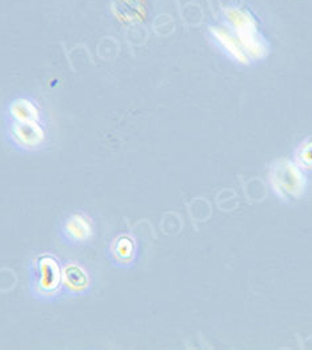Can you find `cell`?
<instances>
[{
    "instance_id": "7a4b0ae2",
    "label": "cell",
    "mask_w": 312,
    "mask_h": 350,
    "mask_svg": "<svg viewBox=\"0 0 312 350\" xmlns=\"http://www.w3.org/2000/svg\"><path fill=\"white\" fill-rule=\"evenodd\" d=\"M4 137L10 147L22 153H36L50 142L46 123H19L4 120Z\"/></svg>"
},
{
    "instance_id": "277c9868",
    "label": "cell",
    "mask_w": 312,
    "mask_h": 350,
    "mask_svg": "<svg viewBox=\"0 0 312 350\" xmlns=\"http://www.w3.org/2000/svg\"><path fill=\"white\" fill-rule=\"evenodd\" d=\"M92 288V275L83 264L77 261L62 262V296L68 299L86 297Z\"/></svg>"
},
{
    "instance_id": "8992f818",
    "label": "cell",
    "mask_w": 312,
    "mask_h": 350,
    "mask_svg": "<svg viewBox=\"0 0 312 350\" xmlns=\"http://www.w3.org/2000/svg\"><path fill=\"white\" fill-rule=\"evenodd\" d=\"M107 254L114 265L126 267L135 258V243L129 236H119L109 244Z\"/></svg>"
},
{
    "instance_id": "6da1fadb",
    "label": "cell",
    "mask_w": 312,
    "mask_h": 350,
    "mask_svg": "<svg viewBox=\"0 0 312 350\" xmlns=\"http://www.w3.org/2000/svg\"><path fill=\"white\" fill-rule=\"evenodd\" d=\"M28 292L32 299L51 304L62 296V262L50 252L34 256L27 269Z\"/></svg>"
},
{
    "instance_id": "3957f363",
    "label": "cell",
    "mask_w": 312,
    "mask_h": 350,
    "mask_svg": "<svg viewBox=\"0 0 312 350\" xmlns=\"http://www.w3.org/2000/svg\"><path fill=\"white\" fill-rule=\"evenodd\" d=\"M57 237L70 248L87 247L95 237L94 220L88 213L75 211L59 223Z\"/></svg>"
},
{
    "instance_id": "5b68a950",
    "label": "cell",
    "mask_w": 312,
    "mask_h": 350,
    "mask_svg": "<svg viewBox=\"0 0 312 350\" xmlns=\"http://www.w3.org/2000/svg\"><path fill=\"white\" fill-rule=\"evenodd\" d=\"M40 103L31 95H16L7 101L4 120L19 123H46Z\"/></svg>"
}]
</instances>
